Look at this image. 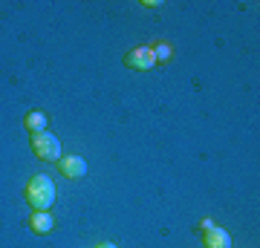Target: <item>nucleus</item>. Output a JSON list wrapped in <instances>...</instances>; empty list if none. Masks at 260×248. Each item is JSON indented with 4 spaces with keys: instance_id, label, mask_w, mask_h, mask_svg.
<instances>
[{
    "instance_id": "obj_3",
    "label": "nucleus",
    "mask_w": 260,
    "mask_h": 248,
    "mask_svg": "<svg viewBox=\"0 0 260 248\" xmlns=\"http://www.w3.org/2000/svg\"><path fill=\"white\" fill-rule=\"evenodd\" d=\"M124 66L133 69V73H148V69H153L159 64H156V58H153V52H150V46H133L124 55Z\"/></svg>"
},
{
    "instance_id": "obj_8",
    "label": "nucleus",
    "mask_w": 260,
    "mask_h": 248,
    "mask_svg": "<svg viewBox=\"0 0 260 248\" xmlns=\"http://www.w3.org/2000/svg\"><path fill=\"white\" fill-rule=\"evenodd\" d=\"M150 52H153V58H156V64H168V61L174 58V49H171L168 41H156V44L150 46Z\"/></svg>"
},
{
    "instance_id": "obj_5",
    "label": "nucleus",
    "mask_w": 260,
    "mask_h": 248,
    "mask_svg": "<svg viewBox=\"0 0 260 248\" xmlns=\"http://www.w3.org/2000/svg\"><path fill=\"white\" fill-rule=\"evenodd\" d=\"M203 245L205 248H232V234H229L225 228L211 225V228L203 231Z\"/></svg>"
},
{
    "instance_id": "obj_2",
    "label": "nucleus",
    "mask_w": 260,
    "mask_h": 248,
    "mask_svg": "<svg viewBox=\"0 0 260 248\" xmlns=\"http://www.w3.org/2000/svg\"><path fill=\"white\" fill-rule=\"evenodd\" d=\"M32 153H35L41 162H58L64 156L61 153V141H58L55 133L49 130H41V133H32Z\"/></svg>"
},
{
    "instance_id": "obj_9",
    "label": "nucleus",
    "mask_w": 260,
    "mask_h": 248,
    "mask_svg": "<svg viewBox=\"0 0 260 248\" xmlns=\"http://www.w3.org/2000/svg\"><path fill=\"white\" fill-rule=\"evenodd\" d=\"M95 248H119V245H113V242H102V245H95Z\"/></svg>"
},
{
    "instance_id": "obj_6",
    "label": "nucleus",
    "mask_w": 260,
    "mask_h": 248,
    "mask_svg": "<svg viewBox=\"0 0 260 248\" xmlns=\"http://www.w3.org/2000/svg\"><path fill=\"white\" fill-rule=\"evenodd\" d=\"M29 228L44 237V234H49V231L55 228V220H52V214L49 211H32V217H29Z\"/></svg>"
},
{
    "instance_id": "obj_7",
    "label": "nucleus",
    "mask_w": 260,
    "mask_h": 248,
    "mask_svg": "<svg viewBox=\"0 0 260 248\" xmlns=\"http://www.w3.org/2000/svg\"><path fill=\"white\" fill-rule=\"evenodd\" d=\"M23 127H26L29 133H41V130H47V113L29 110L26 116H23Z\"/></svg>"
},
{
    "instance_id": "obj_1",
    "label": "nucleus",
    "mask_w": 260,
    "mask_h": 248,
    "mask_svg": "<svg viewBox=\"0 0 260 248\" xmlns=\"http://www.w3.org/2000/svg\"><path fill=\"white\" fill-rule=\"evenodd\" d=\"M23 196H26V202L32 205V211H49V208L55 205V196H58L55 182H52L47 173H35L26 182V188H23Z\"/></svg>"
},
{
    "instance_id": "obj_4",
    "label": "nucleus",
    "mask_w": 260,
    "mask_h": 248,
    "mask_svg": "<svg viewBox=\"0 0 260 248\" xmlns=\"http://www.w3.org/2000/svg\"><path fill=\"white\" fill-rule=\"evenodd\" d=\"M58 170H61V176H67V179H84V176H87V162H84V156H78V153H70V156L58 159Z\"/></svg>"
}]
</instances>
